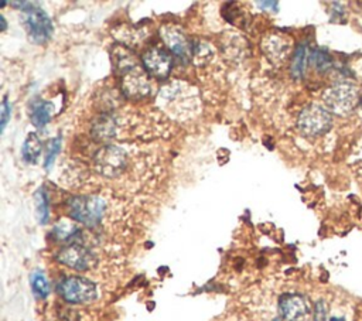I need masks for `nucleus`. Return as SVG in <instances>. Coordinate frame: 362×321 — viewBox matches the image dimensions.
Segmentation results:
<instances>
[{"label":"nucleus","mask_w":362,"mask_h":321,"mask_svg":"<svg viewBox=\"0 0 362 321\" xmlns=\"http://www.w3.org/2000/svg\"><path fill=\"white\" fill-rule=\"evenodd\" d=\"M69 217L88 228L98 227L105 215L106 203L98 195H75L67 203Z\"/></svg>","instance_id":"obj_1"},{"label":"nucleus","mask_w":362,"mask_h":321,"mask_svg":"<svg viewBox=\"0 0 362 321\" xmlns=\"http://www.w3.org/2000/svg\"><path fill=\"white\" fill-rule=\"evenodd\" d=\"M58 295L68 303L85 304L97 299L98 290L94 282L83 276H68L57 285Z\"/></svg>","instance_id":"obj_2"},{"label":"nucleus","mask_w":362,"mask_h":321,"mask_svg":"<svg viewBox=\"0 0 362 321\" xmlns=\"http://www.w3.org/2000/svg\"><path fill=\"white\" fill-rule=\"evenodd\" d=\"M323 101L331 112L337 115H347L354 110L361 101V97L355 84L343 81L327 88L323 95Z\"/></svg>","instance_id":"obj_3"},{"label":"nucleus","mask_w":362,"mask_h":321,"mask_svg":"<svg viewBox=\"0 0 362 321\" xmlns=\"http://www.w3.org/2000/svg\"><path fill=\"white\" fill-rule=\"evenodd\" d=\"M333 126L331 113L320 105L306 106L297 119V128L306 136H320L327 133Z\"/></svg>","instance_id":"obj_4"},{"label":"nucleus","mask_w":362,"mask_h":321,"mask_svg":"<svg viewBox=\"0 0 362 321\" xmlns=\"http://www.w3.org/2000/svg\"><path fill=\"white\" fill-rule=\"evenodd\" d=\"M23 26L31 43L44 44L47 43L53 34V23L49 15L37 6H31L23 15Z\"/></svg>","instance_id":"obj_5"},{"label":"nucleus","mask_w":362,"mask_h":321,"mask_svg":"<svg viewBox=\"0 0 362 321\" xmlns=\"http://www.w3.org/2000/svg\"><path fill=\"white\" fill-rule=\"evenodd\" d=\"M128 166V156L124 149L113 145L104 146L95 154V167L97 170L108 177L113 179L122 174Z\"/></svg>","instance_id":"obj_6"},{"label":"nucleus","mask_w":362,"mask_h":321,"mask_svg":"<svg viewBox=\"0 0 362 321\" xmlns=\"http://www.w3.org/2000/svg\"><path fill=\"white\" fill-rule=\"evenodd\" d=\"M56 259L61 265L78 272L90 270L97 263V256L92 254V251L79 242L68 244L61 248L56 255Z\"/></svg>","instance_id":"obj_7"},{"label":"nucleus","mask_w":362,"mask_h":321,"mask_svg":"<svg viewBox=\"0 0 362 321\" xmlns=\"http://www.w3.org/2000/svg\"><path fill=\"white\" fill-rule=\"evenodd\" d=\"M142 63L146 71L158 79H166L173 68L172 56L162 47H151L146 50L142 56Z\"/></svg>","instance_id":"obj_8"},{"label":"nucleus","mask_w":362,"mask_h":321,"mask_svg":"<svg viewBox=\"0 0 362 321\" xmlns=\"http://www.w3.org/2000/svg\"><path fill=\"white\" fill-rule=\"evenodd\" d=\"M279 311L285 321H302L310 313V304L302 295H283L279 300Z\"/></svg>","instance_id":"obj_9"},{"label":"nucleus","mask_w":362,"mask_h":321,"mask_svg":"<svg viewBox=\"0 0 362 321\" xmlns=\"http://www.w3.org/2000/svg\"><path fill=\"white\" fill-rule=\"evenodd\" d=\"M162 37L167 47L172 50V53L183 63H188L190 58H192V44L188 42L187 35L180 30L174 27H165L162 30Z\"/></svg>","instance_id":"obj_10"},{"label":"nucleus","mask_w":362,"mask_h":321,"mask_svg":"<svg viewBox=\"0 0 362 321\" xmlns=\"http://www.w3.org/2000/svg\"><path fill=\"white\" fill-rule=\"evenodd\" d=\"M124 91L132 98H143L149 95L150 84L145 76V72H142L138 67L128 72L124 78Z\"/></svg>","instance_id":"obj_11"},{"label":"nucleus","mask_w":362,"mask_h":321,"mask_svg":"<svg viewBox=\"0 0 362 321\" xmlns=\"http://www.w3.org/2000/svg\"><path fill=\"white\" fill-rule=\"evenodd\" d=\"M53 109L54 105L51 102L43 101V99H37L35 102H33L31 110H30V116H31V124L37 128H44L53 116Z\"/></svg>","instance_id":"obj_12"},{"label":"nucleus","mask_w":362,"mask_h":321,"mask_svg":"<svg viewBox=\"0 0 362 321\" xmlns=\"http://www.w3.org/2000/svg\"><path fill=\"white\" fill-rule=\"evenodd\" d=\"M263 50L265 53L272 58V60H285L289 51V43L286 40L280 38L277 35H272L270 38L265 40L263 43Z\"/></svg>","instance_id":"obj_13"},{"label":"nucleus","mask_w":362,"mask_h":321,"mask_svg":"<svg viewBox=\"0 0 362 321\" xmlns=\"http://www.w3.org/2000/svg\"><path fill=\"white\" fill-rule=\"evenodd\" d=\"M42 140L38 139V136L35 133H30L27 136V139L24 140L23 149H22V154H23V160L28 165H35L37 160L42 156Z\"/></svg>","instance_id":"obj_14"},{"label":"nucleus","mask_w":362,"mask_h":321,"mask_svg":"<svg viewBox=\"0 0 362 321\" xmlns=\"http://www.w3.org/2000/svg\"><path fill=\"white\" fill-rule=\"evenodd\" d=\"M53 236L57 240H64V242L74 244L76 242V238L81 235V229H79L74 222L69 221H60L58 224L54 225L53 228Z\"/></svg>","instance_id":"obj_15"},{"label":"nucleus","mask_w":362,"mask_h":321,"mask_svg":"<svg viewBox=\"0 0 362 321\" xmlns=\"http://www.w3.org/2000/svg\"><path fill=\"white\" fill-rule=\"evenodd\" d=\"M34 204H35V211H37V218L40 224H47L50 218V203H49V195L44 187H40L34 192Z\"/></svg>","instance_id":"obj_16"},{"label":"nucleus","mask_w":362,"mask_h":321,"mask_svg":"<svg viewBox=\"0 0 362 321\" xmlns=\"http://www.w3.org/2000/svg\"><path fill=\"white\" fill-rule=\"evenodd\" d=\"M30 283H31L33 293L38 299H46L49 296L50 285H49V280H47L46 274L42 270H35V272L31 273Z\"/></svg>","instance_id":"obj_17"},{"label":"nucleus","mask_w":362,"mask_h":321,"mask_svg":"<svg viewBox=\"0 0 362 321\" xmlns=\"http://www.w3.org/2000/svg\"><path fill=\"white\" fill-rule=\"evenodd\" d=\"M307 58H308V50L306 44H302L296 49L293 60H292V65H290V72L292 76L299 79L304 75V69H306V64H307Z\"/></svg>","instance_id":"obj_18"},{"label":"nucleus","mask_w":362,"mask_h":321,"mask_svg":"<svg viewBox=\"0 0 362 321\" xmlns=\"http://www.w3.org/2000/svg\"><path fill=\"white\" fill-rule=\"evenodd\" d=\"M310 63L313 64V67L320 71V72H324L327 71L331 65H333V60L330 57L329 53L323 51V50H314L310 54Z\"/></svg>","instance_id":"obj_19"},{"label":"nucleus","mask_w":362,"mask_h":321,"mask_svg":"<svg viewBox=\"0 0 362 321\" xmlns=\"http://www.w3.org/2000/svg\"><path fill=\"white\" fill-rule=\"evenodd\" d=\"M113 131H115L113 119L109 116H102L94 125V135L99 139H106L113 136Z\"/></svg>","instance_id":"obj_20"},{"label":"nucleus","mask_w":362,"mask_h":321,"mask_svg":"<svg viewBox=\"0 0 362 321\" xmlns=\"http://www.w3.org/2000/svg\"><path fill=\"white\" fill-rule=\"evenodd\" d=\"M61 143H63V140H61L60 136L54 138V139H51L49 142L47 151H46V162H44V167L46 169H50L54 165L56 158H57V156H58V153L61 150Z\"/></svg>","instance_id":"obj_21"},{"label":"nucleus","mask_w":362,"mask_h":321,"mask_svg":"<svg viewBox=\"0 0 362 321\" xmlns=\"http://www.w3.org/2000/svg\"><path fill=\"white\" fill-rule=\"evenodd\" d=\"M0 112H2V125H0V131L3 132V131H5V128H6V125H8V122H9L10 116H12V105L9 104L8 98H5V99H3L2 109H0Z\"/></svg>","instance_id":"obj_22"},{"label":"nucleus","mask_w":362,"mask_h":321,"mask_svg":"<svg viewBox=\"0 0 362 321\" xmlns=\"http://www.w3.org/2000/svg\"><path fill=\"white\" fill-rule=\"evenodd\" d=\"M327 320V308L324 302H318L315 304V313H314V321H326Z\"/></svg>","instance_id":"obj_23"},{"label":"nucleus","mask_w":362,"mask_h":321,"mask_svg":"<svg viewBox=\"0 0 362 321\" xmlns=\"http://www.w3.org/2000/svg\"><path fill=\"white\" fill-rule=\"evenodd\" d=\"M258 5H259L262 9H268V10H272V9H273L274 12L277 10V2H259Z\"/></svg>","instance_id":"obj_24"},{"label":"nucleus","mask_w":362,"mask_h":321,"mask_svg":"<svg viewBox=\"0 0 362 321\" xmlns=\"http://www.w3.org/2000/svg\"><path fill=\"white\" fill-rule=\"evenodd\" d=\"M0 22H2V30H6V20L3 16H0Z\"/></svg>","instance_id":"obj_25"},{"label":"nucleus","mask_w":362,"mask_h":321,"mask_svg":"<svg viewBox=\"0 0 362 321\" xmlns=\"http://www.w3.org/2000/svg\"><path fill=\"white\" fill-rule=\"evenodd\" d=\"M330 321H345L344 318H340V317H334V318H331Z\"/></svg>","instance_id":"obj_26"},{"label":"nucleus","mask_w":362,"mask_h":321,"mask_svg":"<svg viewBox=\"0 0 362 321\" xmlns=\"http://www.w3.org/2000/svg\"><path fill=\"white\" fill-rule=\"evenodd\" d=\"M359 104H361V108H362V95H361V101H359Z\"/></svg>","instance_id":"obj_27"},{"label":"nucleus","mask_w":362,"mask_h":321,"mask_svg":"<svg viewBox=\"0 0 362 321\" xmlns=\"http://www.w3.org/2000/svg\"><path fill=\"white\" fill-rule=\"evenodd\" d=\"M274 321H279V320H274Z\"/></svg>","instance_id":"obj_28"}]
</instances>
